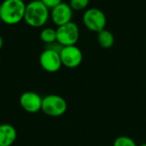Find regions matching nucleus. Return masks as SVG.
<instances>
[{"mask_svg": "<svg viewBox=\"0 0 146 146\" xmlns=\"http://www.w3.org/2000/svg\"><path fill=\"white\" fill-rule=\"evenodd\" d=\"M56 41L62 46L75 45L80 38V28L78 25L70 21L62 26L57 27Z\"/></svg>", "mask_w": 146, "mask_h": 146, "instance_id": "5", "label": "nucleus"}, {"mask_svg": "<svg viewBox=\"0 0 146 146\" xmlns=\"http://www.w3.org/2000/svg\"><path fill=\"white\" fill-rule=\"evenodd\" d=\"M49 9H52L62 3V0H40Z\"/></svg>", "mask_w": 146, "mask_h": 146, "instance_id": "16", "label": "nucleus"}, {"mask_svg": "<svg viewBox=\"0 0 146 146\" xmlns=\"http://www.w3.org/2000/svg\"><path fill=\"white\" fill-rule=\"evenodd\" d=\"M41 68L48 73H56L62 66L60 53L52 50L44 49L39 56Z\"/></svg>", "mask_w": 146, "mask_h": 146, "instance_id": "7", "label": "nucleus"}, {"mask_svg": "<svg viewBox=\"0 0 146 146\" xmlns=\"http://www.w3.org/2000/svg\"><path fill=\"white\" fill-rule=\"evenodd\" d=\"M98 42L102 48L110 49L114 45L115 37L110 31L104 28L98 33Z\"/></svg>", "mask_w": 146, "mask_h": 146, "instance_id": "11", "label": "nucleus"}, {"mask_svg": "<svg viewBox=\"0 0 146 146\" xmlns=\"http://www.w3.org/2000/svg\"><path fill=\"white\" fill-rule=\"evenodd\" d=\"M1 4H2V2H0V8H1Z\"/></svg>", "mask_w": 146, "mask_h": 146, "instance_id": "20", "label": "nucleus"}, {"mask_svg": "<svg viewBox=\"0 0 146 146\" xmlns=\"http://www.w3.org/2000/svg\"><path fill=\"white\" fill-rule=\"evenodd\" d=\"M40 39L46 44L56 41V30L52 27H44L40 32Z\"/></svg>", "mask_w": 146, "mask_h": 146, "instance_id": "12", "label": "nucleus"}, {"mask_svg": "<svg viewBox=\"0 0 146 146\" xmlns=\"http://www.w3.org/2000/svg\"><path fill=\"white\" fill-rule=\"evenodd\" d=\"M139 146H146V143H145V144H142V145H140Z\"/></svg>", "mask_w": 146, "mask_h": 146, "instance_id": "18", "label": "nucleus"}, {"mask_svg": "<svg viewBox=\"0 0 146 146\" xmlns=\"http://www.w3.org/2000/svg\"><path fill=\"white\" fill-rule=\"evenodd\" d=\"M50 18L52 22L57 26H62L72 21L73 18V9L68 3H61L50 11Z\"/></svg>", "mask_w": 146, "mask_h": 146, "instance_id": "8", "label": "nucleus"}, {"mask_svg": "<svg viewBox=\"0 0 146 146\" xmlns=\"http://www.w3.org/2000/svg\"><path fill=\"white\" fill-rule=\"evenodd\" d=\"M90 0H69V5L73 10H83L88 7Z\"/></svg>", "mask_w": 146, "mask_h": 146, "instance_id": "14", "label": "nucleus"}, {"mask_svg": "<svg viewBox=\"0 0 146 146\" xmlns=\"http://www.w3.org/2000/svg\"><path fill=\"white\" fill-rule=\"evenodd\" d=\"M113 146H138L135 141L127 136H120L114 141Z\"/></svg>", "mask_w": 146, "mask_h": 146, "instance_id": "13", "label": "nucleus"}, {"mask_svg": "<svg viewBox=\"0 0 146 146\" xmlns=\"http://www.w3.org/2000/svg\"><path fill=\"white\" fill-rule=\"evenodd\" d=\"M26 3L23 0H3L0 8V18L3 23L16 25L24 20Z\"/></svg>", "mask_w": 146, "mask_h": 146, "instance_id": "2", "label": "nucleus"}, {"mask_svg": "<svg viewBox=\"0 0 146 146\" xmlns=\"http://www.w3.org/2000/svg\"><path fill=\"white\" fill-rule=\"evenodd\" d=\"M62 64L68 68H75L79 67L83 61V54L76 45L64 46L60 51Z\"/></svg>", "mask_w": 146, "mask_h": 146, "instance_id": "6", "label": "nucleus"}, {"mask_svg": "<svg viewBox=\"0 0 146 146\" xmlns=\"http://www.w3.org/2000/svg\"><path fill=\"white\" fill-rule=\"evenodd\" d=\"M3 22H2V21H1V18H0V26H1V24H2Z\"/></svg>", "mask_w": 146, "mask_h": 146, "instance_id": "19", "label": "nucleus"}, {"mask_svg": "<svg viewBox=\"0 0 146 146\" xmlns=\"http://www.w3.org/2000/svg\"><path fill=\"white\" fill-rule=\"evenodd\" d=\"M82 21L88 30L95 33H98L104 29L107 24L105 14L98 8L87 9L83 14Z\"/></svg>", "mask_w": 146, "mask_h": 146, "instance_id": "4", "label": "nucleus"}, {"mask_svg": "<svg viewBox=\"0 0 146 146\" xmlns=\"http://www.w3.org/2000/svg\"><path fill=\"white\" fill-rule=\"evenodd\" d=\"M0 61H1V56H0Z\"/></svg>", "mask_w": 146, "mask_h": 146, "instance_id": "21", "label": "nucleus"}, {"mask_svg": "<svg viewBox=\"0 0 146 146\" xmlns=\"http://www.w3.org/2000/svg\"><path fill=\"white\" fill-rule=\"evenodd\" d=\"M68 109L66 100L56 94H50L43 98L41 110L51 117H58L65 114Z\"/></svg>", "mask_w": 146, "mask_h": 146, "instance_id": "3", "label": "nucleus"}, {"mask_svg": "<svg viewBox=\"0 0 146 146\" xmlns=\"http://www.w3.org/2000/svg\"><path fill=\"white\" fill-rule=\"evenodd\" d=\"M17 138L15 128L10 124L0 125V146H11Z\"/></svg>", "mask_w": 146, "mask_h": 146, "instance_id": "10", "label": "nucleus"}, {"mask_svg": "<svg viewBox=\"0 0 146 146\" xmlns=\"http://www.w3.org/2000/svg\"><path fill=\"white\" fill-rule=\"evenodd\" d=\"M42 99L43 98L34 92H25L20 97V104L26 112L34 114L41 110Z\"/></svg>", "mask_w": 146, "mask_h": 146, "instance_id": "9", "label": "nucleus"}, {"mask_svg": "<svg viewBox=\"0 0 146 146\" xmlns=\"http://www.w3.org/2000/svg\"><path fill=\"white\" fill-rule=\"evenodd\" d=\"M63 47H64V46H62L60 43H58L57 41H55V42H52V43H50V44H46L44 49L52 50H55V51H57V52L60 53V51L62 50V49Z\"/></svg>", "mask_w": 146, "mask_h": 146, "instance_id": "15", "label": "nucleus"}, {"mask_svg": "<svg viewBox=\"0 0 146 146\" xmlns=\"http://www.w3.org/2000/svg\"><path fill=\"white\" fill-rule=\"evenodd\" d=\"M3 38L0 36V50H1V49L3 48Z\"/></svg>", "mask_w": 146, "mask_h": 146, "instance_id": "17", "label": "nucleus"}, {"mask_svg": "<svg viewBox=\"0 0 146 146\" xmlns=\"http://www.w3.org/2000/svg\"><path fill=\"white\" fill-rule=\"evenodd\" d=\"M50 17V9L40 0H33L26 5L23 21L29 27L34 28L44 27Z\"/></svg>", "mask_w": 146, "mask_h": 146, "instance_id": "1", "label": "nucleus"}]
</instances>
